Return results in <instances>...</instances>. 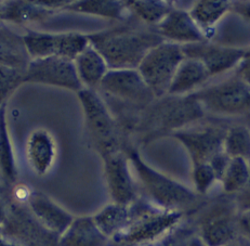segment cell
Returning <instances> with one entry per match:
<instances>
[{
    "mask_svg": "<svg viewBox=\"0 0 250 246\" xmlns=\"http://www.w3.org/2000/svg\"><path fill=\"white\" fill-rule=\"evenodd\" d=\"M23 40L32 60L60 57L75 61L90 45L89 37L78 33L31 32L23 36Z\"/></svg>",
    "mask_w": 250,
    "mask_h": 246,
    "instance_id": "cell-6",
    "label": "cell"
},
{
    "mask_svg": "<svg viewBox=\"0 0 250 246\" xmlns=\"http://www.w3.org/2000/svg\"><path fill=\"white\" fill-rule=\"evenodd\" d=\"M129 159L136 168L144 190L157 207L180 212L196 202V194L192 190L149 167L136 151L129 153Z\"/></svg>",
    "mask_w": 250,
    "mask_h": 246,
    "instance_id": "cell-3",
    "label": "cell"
},
{
    "mask_svg": "<svg viewBox=\"0 0 250 246\" xmlns=\"http://www.w3.org/2000/svg\"><path fill=\"white\" fill-rule=\"evenodd\" d=\"M100 87L114 97L137 104H146L155 97L138 69H109Z\"/></svg>",
    "mask_w": 250,
    "mask_h": 246,
    "instance_id": "cell-9",
    "label": "cell"
},
{
    "mask_svg": "<svg viewBox=\"0 0 250 246\" xmlns=\"http://www.w3.org/2000/svg\"><path fill=\"white\" fill-rule=\"evenodd\" d=\"M1 246H16V245H13V244H9V243H6V242H2Z\"/></svg>",
    "mask_w": 250,
    "mask_h": 246,
    "instance_id": "cell-35",
    "label": "cell"
},
{
    "mask_svg": "<svg viewBox=\"0 0 250 246\" xmlns=\"http://www.w3.org/2000/svg\"><path fill=\"white\" fill-rule=\"evenodd\" d=\"M93 220L105 237L115 239L130 223V207L118 203L109 204L93 216Z\"/></svg>",
    "mask_w": 250,
    "mask_h": 246,
    "instance_id": "cell-21",
    "label": "cell"
},
{
    "mask_svg": "<svg viewBox=\"0 0 250 246\" xmlns=\"http://www.w3.org/2000/svg\"><path fill=\"white\" fill-rule=\"evenodd\" d=\"M244 82L250 85V48L245 51L241 63L237 67V74Z\"/></svg>",
    "mask_w": 250,
    "mask_h": 246,
    "instance_id": "cell-30",
    "label": "cell"
},
{
    "mask_svg": "<svg viewBox=\"0 0 250 246\" xmlns=\"http://www.w3.org/2000/svg\"><path fill=\"white\" fill-rule=\"evenodd\" d=\"M77 74L83 85L93 89L100 86L105 75L109 71L108 65L103 56L91 44L75 60Z\"/></svg>",
    "mask_w": 250,
    "mask_h": 246,
    "instance_id": "cell-20",
    "label": "cell"
},
{
    "mask_svg": "<svg viewBox=\"0 0 250 246\" xmlns=\"http://www.w3.org/2000/svg\"><path fill=\"white\" fill-rule=\"evenodd\" d=\"M48 11L46 8L41 6L37 1L35 2H26L25 6H11L9 7L6 12L2 16V18L10 20H20V21H23V20H33L35 18H41L44 14H47Z\"/></svg>",
    "mask_w": 250,
    "mask_h": 246,
    "instance_id": "cell-28",
    "label": "cell"
},
{
    "mask_svg": "<svg viewBox=\"0 0 250 246\" xmlns=\"http://www.w3.org/2000/svg\"><path fill=\"white\" fill-rule=\"evenodd\" d=\"M216 180H218V178L210 164H201L194 166L193 181L195 184V189H196L198 193H206L212 187Z\"/></svg>",
    "mask_w": 250,
    "mask_h": 246,
    "instance_id": "cell-29",
    "label": "cell"
},
{
    "mask_svg": "<svg viewBox=\"0 0 250 246\" xmlns=\"http://www.w3.org/2000/svg\"><path fill=\"white\" fill-rule=\"evenodd\" d=\"M237 204L238 207L241 208V210H248L250 209V180L248 184L246 185L242 192L238 193V198H237Z\"/></svg>",
    "mask_w": 250,
    "mask_h": 246,
    "instance_id": "cell-33",
    "label": "cell"
},
{
    "mask_svg": "<svg viewBox=\"0 0 250 246\" xmlns=\"http://www.w3.org/2000/svg\"><path fill=\"white\" fill-rule=\"evenodd\" d=\"M224 152L229 157L250 159V129L244 125L229 127L224 139Z\"/></svg>",
    "mask_w": 250,
    "mask_h": 246,
    "instance_id": "cell-27",
    "label": "cell"
},
{
    "mask_svg": "<svg viewBox=\"0 0 250 246\" xmlns=\"http://www.w3.org/2000/svg\"><path fill=\"white\" fill-rule=\"evenodd\" d=\"M250 180V163L248 159L234 157L224 172L221 183L227 193H239L246 188Z\"/></svg>",
    "mask_w": 250,
    "mask_h": 246,
    "instance_id": "cell-25",
    "label": "cell"
},
{
    "mask_svg": "<svg viewBox=\"0 0 250 246\" xmlns=\"http://www.w3.org/2000/svg\"><path fill=\"white\" fill-rule=\"evenodd\" d=\"M228 129L206 127L196 130H179L173 134L186 147L194 166L209 164L218 154L224 152V139Z\"/></svg>",
    "mask_w": 250,
    "mask_h": 246,
    "instance_id": "cell-8",
    "label": "cell"
},
{
    "mask_svg": "<svg viewBox=\"0 0 250 246\" xmlns=\"http://www.w3.org/2000/svg\"><path fill=\"white\" fill-rule=\"evenodd\" d=\"M31 56L25 47L23 38H18L16 35L9 34L2 27L1 33V65L6 67L20 68L26 72L28 64L31 63Z\"/></svg>",
    "mask_w": 250,
    "mask_h": 246,
    "instance_id": "cell-23",
    "label": "cell"
},
{
    "mask_svg": "<svg viewBox=\"0 0 250 246\" xmlns=\"http://www.w3.org/2000/svg\"><path fill=\"white\" fill-rule=\"evenodd\" d=\"M204 110L220 115L250 112V85L238 76L223 80L192 93Z\"/></svg>",
    "mask_w": 250,
    "mask_h": 246,
    "instance_id": "cell-5",
    "label": "cell"
},
{
    "mask_svg": "<svg viewBox=\"0 0 250 246\" xmlns=\"http://www.w3.org/2000/svg\"><path fill=\"white\" fill-rule=\"evenodd\" d=\"M107 238L101 232L93 217L74 219L61 235L60 246H105Z\"/></svg>",
    "mask_w": 250,
    "mask_h": 246,
    "instance_id": "cell-18",
    "label": "cell"
},
{
    "mask_svg": "<svg viewBox=\"0 0 250 246\" xmlns=\"http://www.w3.org/2000/svg\"><path fill=\"white\" fill-rule=\"evenodd\" d=\"M24 82L51 85L76 92L83 89L75 62L60 57L32 60L25 72Z\"/></svg>",
    "mask_w": 250,
    "mask_h": 246,
    "instance_id": "cell-7",
    "label": "cell"
},
{
    "mask_svg": "<svg viewBox=\"0 0 250 246\" xmlns=\"http://www.w3.org/2000/svg\"><path fill=\"white\" fill-rule=\"evenodd\" d=\"M90 132L102 142H111L114 120L101 97L93 89L83 88L77 92Z\"/></svg>",
    "mask_w": 250,
    "mask_h": 246,
    "instance_id": "cell-13",
    "label": "cell"
},
{
    "mask_svg": "<svg viewBox=\"0 0 250 246\" xmlns=\"http://www.w3.org/2000/svg\"><path fill=\"white\" fill-rule=\"evenodd\" d=\"M186 58L196 59L201 61L210 74V76L219 75L238 67L246 50L220 46L208 40L203 43L188 44L182 46Z\"/></svg>",
    "mask_w": 250,
    "mask_h": 246,
    "instance_id": "cell-10",
    "label": "cell"
},
{
    "mask_svg": "<svg viewBox=\"0 0 250 246\" xmlns=\"http://www.w3.org/2000/svg\"><path fill=\"white\" fill-rule=\"evenodd\" d=\"M158 34L163 38L182 46L206 42L207 37L194 21L191 13L181 9H172L158 24Z\"/></svg>",
    "mask_w": 250,
    "mask_h": 246,
    "instance_id": "cell-14",
    "label": "cell"
},
{
    "mask_svg": "<svg viewBox=\"0 0 250 246\" xmlns=\"http://www.w3.org/2000/svg\"><path fill=\"white\" fill-rule=\"evenodd\" d=\"M126 3L130 12L148 24H159L173 9L170 2L158 0H133Z\"/></svg>",
    "mask_w": 250,
    "mask_h": 246,
    "instance_id": "cell-26",
    "label": "cell"
},
{
    "mask_svg": "<svg viewBox=\"0 0 250 246\" xmlns=\"http://www.w3.org/2000/svg\"><path fill=\"white\" fill-rule=\"evenodd\" d=\"M28 202L39 222L52 232L62 235L74 222V218L66 210L41 192L29 195Z\"/></svg>",
    "mask_w": 250,
    "mask_h": 246,
    "instance_id": "cell-15",
    "label": "cell"
},
{
    "mask_svg": "<svg viewBox=\"0 0 250 246\" xmlns=\"http://www.w3.org/2000/svg\"><path fill=\"white\" fill-rule=\"evenodd\" d=\"M184 59L182 45L164 42L153 48L142 60L138 71L155 97L168 93L179 65Z\"/></svg>",
    "mask_w": 250,
    "mask_h": 246,
    "instance_id": "cell-4",
    "label": "cell"
},
{
    "mask_svg": "<svg viewBox=\"0 0 250 246\" xmlns=\"http://www.w3.org/2000/svg\"><path fill=\"white\" fill-rule=\"evenodd\" d=\"M180 218L181 212L166 210L156 205L138 204L130 208V223L115 240L132 246L156 243L166 237Z\"/></svg>",
    "mask_w": 250,
    "mask_h": 246,
    "instance_id": "cell-2",
    "label": "cell"
},
{
    "mask_svg": "<svg viewBox=\"0 0 250 246\" xmlns=\"http://www.w3.org/2000/svg\"><path fill=\"white\" fill-rule=\"evenodd\" d=\"M189 246H206L202 240H193L191 244H189Z\"/></svg>",
    "mask_w": 250,
    "mask_h": 246,
    "instance_id": "cell-34",
    "label": "cell"
},
{
    "mask_svg": "<svg viewBox=\"0 0 250 246\" xmlns=\"http://www.w3.org/2000/svg\"><path fill=\"white\" fill-rule=\"evenodd\" d=\"M204 108L192 93L186 97H176L164 105L162 125L164 128L177 129L204 116Z\"/></svg>",
    "mask_w": 250,
    "mask_h": 246,
    "instance_id": "cell-16",
    "label": "cell"
},
{
    "mask_svg": "<svg viewBox=\"0 0 250 246\" xmlns=\"http://www.w3.org/2000/svg\"><path fill=\"white\" fill-rule=\"evenodd\" d=\"M232 10L244 20L250 22V1L232 2Z\"/></svg>",
    "mask_w": 250,
    "mask_h": 246,
    "instance_id": "cell-32",
    "label": "cell"
},
{
    "mask_svg": "<svg viewBox=\"0 0 250 246\" xmlns=\"http://www.w3.org/2000/svg\"><path fill=\"white\" fill-rule=\"evenodd\" d=\"M211 77L206 67L196 59L186 58L179 65L169 88V94L182 95L206 83Z\"/></svg>",
    "mask_w": 250,
    "mask_h": 246,
    "instance_id": "cell-19",
    "label": "cell"
},
{
    "mask_svg": "<svg viewBox=\"0 0 250 246\" xmlns=\"http://www.w3.org/2000/svg\"><path fill=\"white\" fill-rule=\"evenodd\" d=\"M71 11L83 12L93 16L109 19H125L127 12H130L126 2L115 1V0H84V1L72 2L65 8Z\"/></svg>",
    "mask_w": 250,
    "mask_h": 246,
    "instance_id": "cell-24",
    "label": "cell"
},
{
    "mask_svg": "<svg viewBox=\"0 0 250 246\" xmlns=\"http://www.w3.org/2000/svg\"><path fill=\"white\" fill-rule=\"evenodd\" d=\"M238 229L239 234L250 241V209L243 210L238 215Z\"/></svg>",
    "mask_w": 250,
    "mask_h": 246,
    "instance_id": "cell-31",
    "label": "cell"
},
{
    "mask_svg": "<svg viewBox=\"0 0 250 246\" xmlns=\"http://www.w3.org/2000/svg\"><path fill=\"white\" fill-rule=\"evenodd\" d=\"M90 44L102 54L109 69H138L146 54L164 38L155 32L114 29L90 35Z\"/></svg>",
    "mask_w": 250,
    "mask_h": 246,
    "instance_id": "cell-1",
    "label": "cell"
},
{
    "mask_svg": "<svg viewBox=\"0 0 250 246\" xmlns=\"http://www.w3.org/2000/svg\"><path fill=\"white\" fill-rule=\"evenodd\" d=\"M104 169L114 203L127 206L133 204L137 193L127 158L122 153L107 151L104 155Z\"/></svg>",
    "mask_w": 250,
    "mask_h": 246,
    "instance_id": "cell-12",
    "label": "cell"
},
{
    "mask_svg": "<svg viewBox=\"0 0 250 246\" xmlns=\"http://www.w3.org/2000/svg\"><path fill=\"white\" fill-rule=\"evenodd\" d=\"M27 158L31 167L37 175L49 172L56 157L54 141L48 132L43 129L35 130L27 141Z\"/></svg>",
    "mask_w": 250,
    "mask_h": 246,
    "instance_id": "cell-17",
    "label": "cell"
},
{
    "mask_svg": "<svg viewBox=\"0 0 250 246\" xmlns=\"http://www.w3.org/2000/svg\"><path fill=\"white\" fill-rule=\"evenodd\" d=\"M238 234V215L224 205L210 210L201 225V238L206 246H229Z\"/></svg>",
    "mask_w": 250,
    "mask_h": 246,
    "instance_id": "cell-11",
    "label": "cell"
},
{
    "mask_svg": "<svg viewBox=\"0 0 250 246\" xmlns=\"http://www.w3.org/2000/svg\"><path fill=\"white\" fill-rule=\"evenodd\" d=\"M229 10L232 2L227 0H202L194 3L189 13L207 37V32L211 31Z\"/></svg>",
    "mask_w": 250,
    "mask_h": 246,
    "instance_id": "cell-22",
    "label": "cell"
}]
</instances>
